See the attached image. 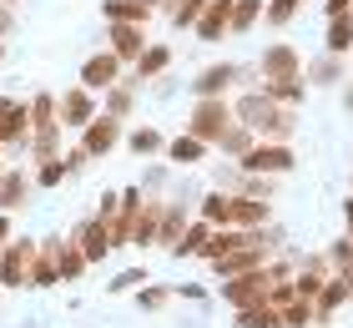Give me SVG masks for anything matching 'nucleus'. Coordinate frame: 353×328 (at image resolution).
Segmentation results:
<instances>
[{
  "label": "nucleus",
  "mask_w": 353,
  "mask_h": 328,
  "mask_svg": "<svg viewBox=\"0 0 353 328\" xmlns=\"http://www.w3.org/2000/svg\"><path fill=\"white\" fill-rule=\"evenodd\" d=\"M243 167L248 172H288L293 167V152H288V146H252Z\"/></svg>",
  "instance_id": "obj_1"
},
{
  "label": "nucleus",
  "mask_w": 353,
  "mask_h": 328,
  "mask_svg": "<svg viewBox=\"0 0 353 328\" xmlns=\"http://www.w3.org/2000/svg\"><path fill=\"white\" fill-rule=\"evenodd\" d=\"M91 131H86V157H101V152H111L117 146V122H86Z\"/></svg>",
  "instance_id": "obj_2"
},
{
  "label": "nucleus",
  "mask_w": 353,
  "mask_h": 328,
  "mask_svg": "<svg viewBox=\"0 0 353 328\" xmlns=\"http://www.w3.org/2000/svg\"><path fill=\"white\" fill-rule=\"evenodd\" d=\"M61 122H66V126H86L91 122V96L86 91H71L66 102H61Z\"/></svg>",
  "instance_id": "obj_3"
},
{
  "label": "nucleus",
  "mask_w": 353,
  "mask_h": 328,
  "mask_svg": "<svg viewBox=\"0 0 353 328\" xmlns=\"http://www.w3.org/2000/svg\"><path fill=\"white\" fill-rule=\"evenodd\" d=\"M26 262H30V242H15V248L0 258V283H15V278L26 273Z\"/></svg>",
  "instance_id": "obj_4"
},
{
  "label": "nucleus",
  "mask_w": 353,
  "mask_h": 328,
  "mask_svg": "<svg viewBox=\"0 0 353 328\" xmlns=\"http://www.w3.org/2000/svg\"><path fill=\"white\" fill-rule=\"evenodd\" d=\"M86 86H111L117 81V56H96V61H86Z\"/></svg>",
  "instance_id": "obj_5"
},
{
  "label": "nucleus",
  "mask_w": 353,
  "mask_h": 328,
  "mask_svg": "<svg viewBox=\"0 0 353 328\" xmlns=\"http://www.w3.org/2000/svg\"><path fill=\"white\" fill-rule=\"evenodd\" d=\"M232 21V0H212V10L202 15V36L212 41V36H222V26Z\"/></svg>",
  "instance_id": "obj_6"
},
{
  "label": "nucleus",
  "mask_w": 353,
  "mask_h": 328,
  "mask_svg": "<svg viewBox=\"0 0 353 328\" xmlns=\"http://www.w3.org/2000/svg\"><path fill=\"white\" fill-rule=\"evenodd\" d=\"M232 76H237V71H232V66H212V71H207V76L197 81V91H202V96H217V91H222V86H228V81H232Z\"/></svg>",
  "instance_id": "obj_7"
},
{
  "label": "nucleus",
  "mask_w": 353,
  "mask_h": 328,
  "mask_svg": "<svg viewBox=\"0 0 353 328\" xmlns=\"http://www.w3.org/2000/svg\"><path fill=\"white\" fill-rule=\"evenodd\" d=\"M222 117H228V106H202V111H197V131H202V137H217V131H222Z\"/></svg>",
  "instance_id": "obj_8"
},
{
  "label": "nucleus",
  "mask_w": 353,
  "mask_h": 328,
  "mask_svg": "<svg viewBox=\"0 0 353 328\" xmlns=\"http://www.w3.org/2000/svg\"><path fill=\"white\" fill-rule=\"evenodd\" d=\"M167 152H172V162H197V157H202V142H197V137H176Z\"/></svg>",
  "instance_id": "obj_9"
},
{
  "label": "nucleus",
  "mask_w": 353,
  "mask_h": 328,
  "mask_svg": "<svg viewBox=\"0 0 353 328\" xmlns=\"http://www.w3.org/2000/svg\"><path fill=\"white\" fill-rule=\"evenodd\" d=\"M348 46H353V21H343V15H339L333 30H328V51H348Z\"/></svg>",
  "instance_id": "obj_10"
},
{
  "label": "nucleus",
  "mask_w": 353,
  "mask_h": 328,
  "mask_svg": "<svg viewBox=\"0 0 353 328\" xmlns=\"http://www.w3.org/2000/svg\"><path fill=\"white\" fill-rule=\"evenodd\" d=\"M111 41H117V56H137L141 51V36L132 26H117V36H111Z\"/></svg>",
  "instance_id": "obj_11"
},
{
  "label": "nucleus",
  "mask_w": 353,
  "mask_h": 328,
  "mask_svg": "<svg viewBox=\"0 0 353 328\" xmlns=\"http://www.w3.org/2000/svg\"><path fill=\"white\" fill-rule=\"evenodd\" d=\"M132 146H137V152H157V146H162V137H157L152 126H141L137 137H132Z\"/></svg>",
  "instance_id": "obj_12"
},
{
  "label": "nucleus",
  "mask_w": 353,
  "mask_h": 328,
  "mask_svg": "<svg viewBox=\"0 0 353 328\" xmlns=\"http://www.w3.org/2000/svg\"><path fill=\"white\" fill-rule=\"evenodd\" d=\"M21 187H26V182H21V177L10 172L6 182H0V202H6V207H15V197H21Z\"/></svg>",
  "instance_id": "obj_13"
},
{
  "label": "nucleus",
  "mask_w": 353,
  "mask_h": 328,
  "mask_svg": "<svg viewBox=\"0 0 353 328\" xmlns=\"http://www.w3.org/2000/svg\"><path fill=\"white\" fill-rule=\"evenodd\" d=\"M162 66H167V51H162V46H157V51H147V56H141V76L162 71Z\"/></svg>",
  "instance_id": "obj_14"
},
{
  "label": "nucleus",
  "mask_w": 353,
  "mask_h": 328,
  "mask_svg": "<svg viewBox=\"0 0 353 328\" xmlns=\"http://www.w3.org/2000/svg\"><path fill=\"white\" fill-rule=\"evenodd\" d=\"M61 177H66V162H46V167H41V182L46 187H56Z\"/></svg>",
  "instance_id": "obj_15"
},
{
  "label": "nucleus",
  "mask_w": 353,
  "mask_h": 328,
  "mask_svg": "<svg viewBox=\"0 0 353 328\" xmlns=\"http://www.w3.org/2000/svg\"><path fill=\"white\" fill-rule=\"evenodd\" d=\"M293 6H298V0H278V6H272V10H268V21H272V26H283V21H288V15H293Z\"/></svg>",
  "instance_id": "obj_16"
},
{
  "label": "nucleus",
  "mask_w": 353,
  "mask_h": 328,
  "mask_svg": "<svg viewBox=\"0 0 353 328\" xmlns=\"http://www.w3.org/2000/svg\"><path fill=\"white\" fill-rule=\"evenodd\" d=\"M252 15H258V0H243V6H237V10H232V21H237V26H248V21H252Z\"/></svg>",
  "instance_id": "obj_17"
},
{
  "label": "nucleus",
  "mask_w": 353,
  "mask_h": 328,
  "mask_svg": "<svg viewBox=\"0 0 353 328\" xmlns=\"http://www.w3.org/2000/svg\"><path fill=\"white\" fill-rule=\"evenodd\" d=\"M6 30H10V10H0V36H6Z\"/></svg>",
  "instance_id": "obj_18"
},
{
  "label": "nucleus",
  "mask_w": 353,
  "mask_h": 328,
  "mask_svg": "<svg viewBox=\"0 0 353 328\" xmlns=\"http://www.w3.org/2000/svg\"><path fill=\"white\" fill-rule=\"evenodd\" d=\"M343 6H348V0H328V10H333V15H343Z\"/></svg>",
  "instance_id": "obj_19"
},
{
  "label": "nucleus",
  "mask_w": 353,
  "mask_h": 328,
  "mask_svg": "<svg viewBox=\"0 0 353 328\" xmlns=\"http://www.w3.org/2000/svg\"><path fill=\"white\" fill-rule=\"evenodd\" d=\"M10 106H15V102H0V122H6V117H10Z\"/></svg>",
  "instance_id": "obj_20"
},
{
  "label": "nucleus",
  "mask_w": 353,
  "mask_h": 328,
  "mask_svg": "<svg viewBox=\"0 0 353 328\" xmlns=\"http://www.w3.org/2000/svg\"><path fill=\"white\" fill-rule=\"evenodd\" d=\"M6 233H10V222H6V218H0V242H6Z\"/></svg>",
  "instance_id": "obj_21"
}]
</instances>
